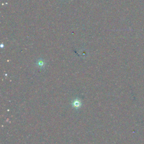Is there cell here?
Returning a JSON list of instances; mask_svg holds the SVG:
<instances>
[{
  "label": "cell",
  "mask_w": 144,
  "mask_h": 144,
  "mask_svg": "<svg viewBox=\"0 0 144 144\" xmlns=\"http://www.w3.org/2000/svg\"><path fill=\"white\" fill-rule=\"evenodd\" d=\"M73 105L74 107L76 108H78V107H80V105H81V103L79 102V101H78L77 100H76V101H74L73 103Z\"/></svg>",
  "instance_id": "obj_1"
},
{
  "label": "cell",
  "mask_w": 144,
  "mask_h": 144,
  "mask_svg": "<svg viewBox=\"0 0 144 144\" xmlns=\"http://www.w3.org/2000/svg\"><path fill=\"white\" fill-rule=\"evenodd\" d=\"M38 66H40V67H42V66H44V62L42 60H39L38 63Z\"/></svg>",
  "instance_id": "obj_2"
}]
</instances>
